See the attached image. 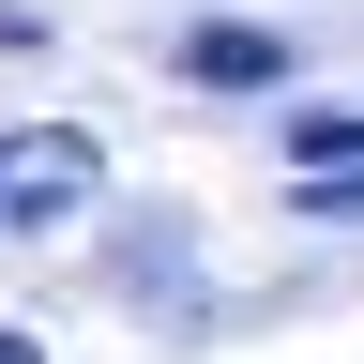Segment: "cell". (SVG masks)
Here are the masks:
<instances>
[{"instance_id": "obj_4", "label": "cell", "mask_w": 364, "mask_h": 364, "mask_svg": "<svg viewBox=\"0 0 364 364\" xmlns=\"http://www.w3.org/2000/svg\"><path fill=\"white\" fill-rule=\"evenodd\" d=\"M289 152L334 182V167H364V122H349V107H304V122H289Z\"/></svg>"}, {"instance_id": "obj_1", "label": "cell", "mask_w": 364, "mask_h": 364, "mask_svg": "<svg viewBox=\"0 0 364 364\" xmlns=\"http://www.w3.org/2000/svg\"><path fill=\"white\" fill-rule=\"evenodd\" d=\"M91 182H107V152H91L76 122H46V136H0V228H61Z\"/></svg>"}, {"instance_id": "obj_2", "label": "cell", "mask_w": 364, "mask_h": 364, "mask_svg": "<svg viewBox=\"0 0 364 364\" xmlns=\"http://www.w3.org/2000/svg\"><path fill=\"white\" fill-rule=\"evenodd\" d=\"M182 76L198 91H273L289 76V31H182Z\"/></svg>"}, {"instance_id": "obj_5", "label": "cell", "mask_w": 364, "mask_h": 364, "mask_svg": "<svg viewBox=\"0 0 364 364\" xmlns=\"http://www.w3.org/2000/svg\"><path fill=\"white\" fill-rule=\"evenodd\" d=\"M304 213H334V228H349V213H364V167H334V182H304Z\"/></svg>"}, {"instance_id": "obj_3", "label": "cell", "mask_w": 364, "mask_h": 364, "mask_svg": "<svg viewBox=\"0 0 364 364\" xmlns=\"http://www.w3.org/2000/svg\"><path fill=\"white\" fill-rule=\"evenodd\" d=\"M136 289H152L167 318H198V273H182V228L167 213H136Z\"/></svg>"}, {"instance_id": "obj_6", "label": "cell", "mask_w": 364, "mask_h": 364, "mask_svg": "<svg viewBox=\"0 0 364 364\" xmlns=\"http://www.w3.org/2000/svg\"><path fill=\"white\" fill-rule=\"evenodd\" d=\"M0 364H46V349H31V334H16V318H0Z\"/></svg>"}]
</instances>
